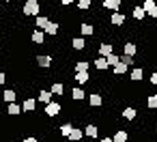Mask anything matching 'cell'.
I'll return each mask as SVG.
<instances>
[{"instance_id":"cell-1","label":"cell","mask_w":157,"mask_h":142,"mask_svg":"<svg viewBox=\"0 0 157 142\" xmlns=\"http://www.w3.org/2000/svg\"><path fill=\"white\" fill-rule=\"evenodd\" d=\"M39 11H41V2H39V0H26L24 7H22V13L28 15V17H37Z\"/></svg>"},{"instance_id":"cell-2","label":"cell","mask_w":157,"mask_h":142,"mask_svg":"<svg viewBox=\"0 0 157 142\" xmlns=\"http://www.w3.org/2000/svg\"><path fill=\"white\" fill-rule=\"evenodd\" d=\"M60 108H63V106H60L58 101H50V103H45V114H48V116H58V114H60Z\"/></svg>"},{"instance_id":"cell-3","label":"cell","mask_w":157,"mask_h":142,"mask_svg":"<svg viewBox=\"0 0 157 142\" xmlns=\"http://www.w3.org/2000/svg\"><path fill=\"white\" fill-rule=\"evenodd\" d=\"M30 39H33V43H37V45H43V43H45V30H43V28H37V30H33Z\"/></svg>"},{"instance_id":"cell-4","label":"cell","mask_w":157,"mask_h":142,"mask_svg":"<svg viewBox=\"0 0 157 142\" xmlns=\"http://www.w3.org/2000/svg\"><path fill=\"white\" fill-rule=\"evenodd\" d=\"M127 69H129V65H127L125 60H118V63L112 67V73L118 78V75H125V73H127Z\"/></svg>"},{"instance_id":"cell-5","label":"cell","mask_w":157,"mask_h":142,"mask_svg":"<svg viewBox=\"0 0 157 142\" xmlns=\"http://www.w3.org/2000/svg\"><path fill=\"white\" fill-rule=\"evenodd\" d=\"M73 80H75L78 84H88V82H90V73H88V71H75V73H73Z\"/></svg>"},{"instance_id":"cell-6","label":"cell","mask_w":157,"mask_h":142,"mask_svg":"<svg viewBox=\"0 0 157 142\" xmlns=\"http://www.w3.org/2000/svg\"><path fill=\"white\" fill-rule=\"evenodd\" d=\"M110 24H112V26H123V24H125V15H123L121 11H112Z\"/></svg>"},{"instance_id":"cell-7","label":"cell","mask_w":157,"mask_h":142,"mask_svg":"<svg viewBox=\"0 0 157 142\" xmlns=\"http://www.w3.org/2000/svg\"><path fill=\"white\" fill-rule=\"evenodd\" d=\"M37 65L43 67V69L52 67V56H48V54H39V56H37Z\"/></svg>"},{"instance_id":"cell-8","label":"cell","mask_w":157,"mask_h":142,"mask_svg":"<svg viewBox=\"0 0 157 142\" xmlns=\"http://www.w3.org/2000/svg\"><path fill=\"white\" fill-rule=\"evenodd\" d=\"M103 9H108V11H118L121 9V0H103Z\"/></svg>"},{"instance_id":"cell-9","label":"cell","mask_w":157,"mask_h":142,"mask_svg":"<svg viewBox=\"0 0 157 142\" xmlns=\"http://www.w3.org/2000/svg\"><path fill=\"white\" fill-rule=\"evenodd\" d=\"M97 52H99V56H108L110 52H114V43H99Z\"/></svg>"},{"instance_id":"cell-10","label":"cell","mask_w":157,"mask_h":142,"mask_svg":"<svg viewBox=\"0 0 157 142\" xmlns=\"http://www.w3.org/2000/svg\"><path fill=\"white\" fill-rule=\"evenodd\" d=\"M93 65H95V69H97V71H108V67H110V65H108V60H105V56L95 58V63H93Z\"/></svg>"},{"instance_id":"cell-11","label":"cell","mask_w":157,"mask_h":142,"mask_svg":"<svg viewBox=\"0 0 157 142\" xmlns=\"http://www.w3.org/2000/svg\"><path fill=\"white\" fill-rule=\"evenodd\" d=\"M129 78H131L133 82H140V80L144 78V69H142V67H133L131 73H129Z\"/></svg>"},{"instance_id":"cell-12","label":"cell","mask_w":157,"mask_h":142,"mask_svg":"<svg viewBox=\"0 0 157 142\" xmlns=\"http://www.w3.org/2000/svg\"><path fill=\"white\" fill-rule=\"evenodd\" d=\"M37 97H39V103H43V106H45V103H50V101H52V90H45V88H43V90H39V95H37Z\"/></svg>"},{"instance_id":"cell-13","label":"cell","mask_w":157,"mask_h":142,"mask_svg":"<svg viewBox=\"0 0 157 142\" xmlns=\"http://www.w3.org/2000/svg\"><path fill=\"white\" fill-rule=\"evenodd\" d=\"M136 52H138L136 43H131V41H125V43H123V54H129V56H133Z\"/></svg>"},{"instance_id":"cell-14","label":"cell","mask_w":157,"mask_h":142,"mask_svg":"<svg viewBox=\"0 0 157 142\" xmlns=\"http://www.w3.org/2000/svg\"><path fill=\"white\" fill-rule=\"evenodd\" d=\"M50 90H52V95H56V97H58V95H65V84H63V82H54V84L50 86Z\"/></svg>"},{"instance_id":"cell-15","label":"cell","mask_w":157,"mask_h":142,"mask_svg":"<svg viewBox=\"0 0 157 142\" xmlns=\"http://www.w3.org/2000/svg\"><path fill=\"white\" fill-rule=\"evenodd\" d=\"M88 103H90L93 108H99V106L103 103V99H101V95H97V93H90V95H88Z\"/></svg>"},{"instance_id":"cell-16","label":"cell","mask_w":157,"mask_h":142,"mask_svg":"<svg viewBox=\"0 0 157 142\" xmlns=\"http://www.w3.org/2000/svg\"><path fill=\"white\" fill-rule=\"evenodd\" d=\"M37 108V101L33 99V97H28V99H24V103H22V110L24 112H33Z\"/></svg>"},{"instance_id":"cell-17","label":"cell","mask_w":157,"mask_h":142,"mask_svg":"<svg viewBox=\"0 0 157 142\" xmlns=\"http://www.w3.org/2000/svg\"><path fill=\"white\" fill-rule=\"evenodd\" d=\"M43 30H45V35L56 37V33H58V24H56V22H48V26H45Z\"/></svg>"},{"instance_id":"cell-18","label":"cell","mask_w":157,"mask_h":142,"mask_svg":"<svg viewBox=\"0 0 157 142\" xmlns=\"http://www.w3.org/2000/svg\"><path fill=\"white\" fill-rule=\"evenodd\" d=\"M84 97H86V93H84L80 86H75V88L71 90V99H73V101H82Z\"/></svg>"},{"instance_id":"cell-19","label":"cell","mask_w":157,"mask_h":142,"mask_svg":"<svg viewBox=\"0 0 157 142\" xmlns=\"http://www.w3.org/2000/svg\"><path fill=\"white\" fill-rule=\"evenodd\" d=\"M7 112H9L11 116H17V114H22L24 110H22V106H17L15 101H11V103H9V108H7Z\"/></svg>"},{"instance_id":"cell-20","label":"cell","mask_w":157,"mask_h":142,"mask_svg":"<svg viewBox=\"0 0 157 142\" xmlns=\"http://www.w3.org/2000/svg\"><path fill=\"white\" fill-rule=\"evenodd\" d=\"M131 15H133V20H144V15H146V11H144V7H133V11H131Z\"/></svg>"},{"instance_id":"cell-21","label":"cell","mask_w":157,"mask_h":142,"mask_svg":"<svg viewBox=\"0 0 157 142\" xmlns=\"http://www.w3.org/2000/svg\"><path fill=\"white\" fill-rule=\"evenodd\" d=\"M48 22H50V17L39 13V15H37V20H35V26H37V28H45V26H48Z\"/></svg>"},{"instance_id":"cell-22","label":"cell","mask_w":157,"mask_h":142,"mask_svg":"<svg viewBox=\"0 0 157 142\" xmlns=\"http://www.w3.org/2000/svg\"><path fill=\"white\" fill-rule=\"evenodd\" d=\"M15 97H17V93H15L13 88H7V90L2 93V99H5L7 103H11V101H15Z\"/></svg>"},{"instance_id":"cell-23","label":"cell","mask_w":157,"mask_h":142,"mask_svg":"<svg viewBox=\"0 0 157 142\" xmlns=\"http://www.w3.org/2000/svg\"><path fill=\"white\" fill-rule=\"evenodd\" d=\"M136 114H138V110H136V108H131V106H127V108L123 110V116H125L127 121H133V118H136Z\"/></svg>"},{"instance_id":"cell-24","label":"cell","mask_w":157,"mask_h":142,"mask_svg":"<svg viewBox=\"0 0 157 142\" xmlns=\"http://www.w3.org/2000/svg\"><path fill=\"white\" fill-rule=\"evenodd\" d=\"M82 138H84V129L73 127V129H71V133H69V140H75V142H78V140H82Z\"/></svg>"},{"instance_id":"cell-25","label":"cell","mask_w":157,"mask_h":142,"mask_svg":"<svg viewBox=\"0 0 157 142\" xmlns=\"http://www.w3.org/2000/svg\"><path fill=\"white\" fill-rule=\"evenodd\" d=\"M127 138H129V133H127L125 129H118V131H116V133L112 136V140H114V142H125Z\"/></svg>"},{"instance_id":"cell-26","label":"cell","mask_w":157,"mask_h":142,"mask_svg":"<svg viewBox=\"0 0 157 142\" xmlns=\"http://www.w3.org/2000/svg\"><path fill=\"white\" fill-rule=\"evenodd\" d=\"M80 33H82L84 37H90V35L95 33V26H93V24H82V26H80Z\"/></svg>"},{"instance_id":"cell-27","label":"cell","mask_w":157,"mask_h":142,"mask_svg":"<svg viewBox=\"0 0 157 142\" xmlns=\"http://www.w3.org/2000/svg\"><path fill=\"white\" fill-rule=\"evenodd\" d=\"M71 45H73V50H84V48H86V41H84L82 37H73Z\"/></svg>"},{"instance_id":"cell-28","label":"cell","mask_w":157,"mask_h":142,"mask_svg":"<svg viewBox=\"0 0 157 142\" xmlns=\"http://www.w3.org/2000/svg\"><path fill=\"white\" fill-rule=\"evenodd\" d=\"M84 136H88V138H97L99 131H97L95 125H86V127H84Z\"/></svg>"},{"instance_id":"cell-29","label":"cell","mask_w":157,"mask_h":142,"mask_svg":"<svg viewBox=\"0 0 157 142\" xmlns=\"http://www.w3.org/2000/svg\"><path fill=\"white\" fill-rule=\"evenodd\" d=\"M88 67H90L88 60H80V63L73 65V71H88Z\"/></svg>"},{"instance_id":"cell-30","label":"cell","mask_w":157,"mask_h":142,"mask_svg":"<svg viewBox=\"0 0 157 142\" xmlns=\"http://www.w3.org/2000/svg\"><path fill=\"white\" fill-rule=\"evenodd\" d=\"M80 11H88L93 7V0H78V5H75Z\"/></svg>"},{"instance_id":"cell-31","label":"cell","mask_w":157,"mask_h":142,"mask_svg":"<svg viewBox=\"0 0 157 142\" xmlns=\"http://www.w3.org/2000/svg\"><path fill=\"white\" fill-rule=\"evenodd\" d=\"M105 60H108V65H110V67H114V65L121 60V56H118V54H114V52H110V54L105 56Z\"/></svg>"},{"instance_id":"cell-32","label":"cell","mask_w":157,"mask_h":142,"mask_svg":"<svg viewBox=\"0 0 157 142\" xmlns=\"http://www.w3.org/2000/svg\"><path fill=\"white\" fill-rule=\"evenodd\" d=\"M146 106H148L151 110H157V95H148V97H146Z\"/></svg>"},{"instance_id":"cell-33","label":"cell","mask_w":157,"mask_h":142,"mask_svg":"<svg viewBox=\"0 0 157 142\" xmlns=\"http://www.w3.org/2000/svg\"><path fill=\"white\" fill-rule=\"evenodd\" d=\"M71 129H73V125H71V123H65V125H63V127H60V133H63V136H67V138H69V133H71Z\"/></svg>"},{"instance_id":"cell-34","label":"cell","mask_w":157,"mask_h":142,"mask_svg":"<svg viewBox=\"0 0 157 142\" xmlns=\"http://www.w3.org/2000/svg\"><path fill=\"white\" fill-rule=\"evenodd\" d=\"M7 80H9V78H7V73H5V71H0V86H2Z\"/></svg>"},{"instance_id":"cell-35","label":"cell","mask_w":157,"mask_h":142,"mask_svg":"<svg viewBox=\"0 0 157 142\" xmlns=\"http://www.w3.org/2000/svg\"><path fill=\"white\" fill-rule=\"evenodd\" d=\"M151 84H155V86H157V71L151 75Z\"/></svg>"},{"instance_id":"cell-36","label":"cell","mask_w":157,"mask_h":142,"mask_svg":"<svg viewBox=\"0 0 157 142\" xmlns=\"http://www.w3.org/2000/svg\"><path fill=\"white\" fill-rule=\"evenodd\" d=\"M58 2H60V5H63V7H69V5H71V2H73V0H58Z\"/></svg>"},{"instance_id":"cell-37","label":"cell","mask_w":157,"mask_h":142,"mask_svg":"<svg viewBox=\"0 0 157 142\" xmlns=\"http://www.w3.org/2000/svg\"><path fill=\"white\" fill-rule=\"evenodd\" d=\"M0 50H2V41H0Z\"/></svg>"},{"instance_id":"cell-38","label":"cell","mask_w":157,"mask_h":142,"mask_svg":"<svg viewBox=\"0 0 157 142\" xmlns=\"http://www.w3.org/2000/svg\"><path fill=\"white\" fill-rule=\"evenodd\" d=\"M5 2H11V0H5Z\"/></svg>"}]
</instances>
